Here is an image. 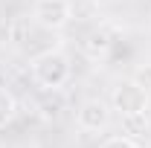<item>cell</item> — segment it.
Segmentation results:
<instances>
[{
  "label": "cell",
  "mask_w": 151,
  "mask_h": 148,
  "mask_svg": "<svg viewBox=\"0 0 151 148\" xmlns=\"http://www.w3.org/2000/svg\"><path fill=\"white\" fill-rule=\"evenodd\" d=\"M73 75V64L61 50H44L32 55V78L44 90H58L70 81Z\"/></svg>",
  "instance_id": "cell-1"
},
{
  "label": "cell",
  "mask_w": 151,
  "mask_h": 148,
  "mask_svg": "<svg viewBox=\"0 0 151 148\" xmlns=\"http://www.w3.org/2000/svg\"><path fill=\"white\" fill-rule=\"evenodd\" d=\"M76 122H78V128L81 131H105L108 128V122H111V111H108V105L102 102V99H87V102H81V108L76 111Z\"/></svg>",
  "instance_id": "cell-4"
},
{
  "label": "cell",
  "mask_w": 151,
  "mask_h": 148,
  "mask_svg": "<svg viewBox=\"0 0 151 148\" xmlns=\"http://www.w3.org/2000/svg\"><path fill=\"white\" fill-rule=\"evenodd\" d=\"M70 18H73L70 0H35V6H32V20L38 26H44L47 32L67 26Z\"/></svg>",
  "instance_id": "cell-3"
},
{
  "label": "cell",
  "mask_w": 151,
  "mask_h": 148,
  "mask_svg": "<svg viewBox=\"0 0 151 148\" xmlns=\"http://www.w3.org/2000/svg\"><path fill=\"white\" fill-rule=\"evenodd\" d=\"M15 111H18L15 96L6 90V87H0V128H6V125L15 119Z\"/></svg>",
  "instance_id": "cell-6"
},
{
  "label": "cell",
  "mask_w": 151,
  "mask_h": 148,
  "mask_svg": "<svg viewBox=\"0 0 151 148\" xmlns=\"http://www.w3.org/2000/svg\"><path fill=\"white\" fill-rule=\"evenodd\" d=\"M148 108V87L139 81H119L113 87V111L119 116H145Z\"/></svg>",
  "instance_id": "cell-2"
},
{
  "label": "cell",
  "mask_w": 151,
  "mask_h": 148,
  "mask_svg": "<svg viewBox=\"0 0 151 148\" xmlns=\"http://www.w3.org/2000/svg\"><path fill=\"white\" fill-rule=\"evenodd\" d=\"M99 148H139V145L134 139H128V137H108Z\"/></svg>",
  "instance_id": "cell-7"
},
{
  "label": "cell",
  "mask_w": 151,
  "mask_h": 148,
  "mask_svg": "<svg viewBox=\"0 0 151 148\" xmlns=\"http://www.w3.org/2000/svg\"><path fill=\"white\" fill-rule=\"evenodd\" d=\"M113 44H116V41H113L111 35H108V29H96L93 35L87 38L84 50H87V55H90V58H99V55H105V52L111 50Z\"/></svg>",
  "instance_id": "cell-5"
}]
</instances>
